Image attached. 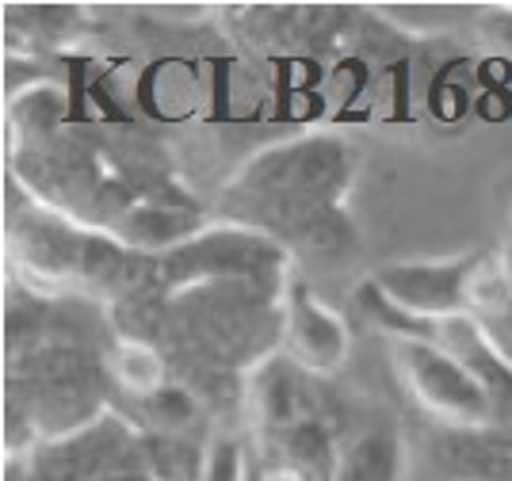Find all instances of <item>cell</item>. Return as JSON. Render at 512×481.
<instances>
[{"instance_id":"7a4b0ae2","label":"cell","mask_w":512,"mask_h":481,"mask_svg":"<svg viewBox=\"0 0 512 481\" xmlns=\"http://www.w3.org/2000/svg\"><path fill=\"white\" fill-rule=\"evenodd\" d=\"M348 153L333 138H299L291 146L264 149L234 180L241 207L264 214L272 226L318 222L329 203H337L348 180Z\"/></svg>"},{"instance_id":"3957f363","label":"cell","mask_w":512,"mask_h":481,"mask_svg":"<svg viewBox=\"0 0 512 481\" xmlns=\"http://www.w3.org/2000/svg\"><path fill=\"white\" fill-rule=\"evenodd\" d=\"M394 367L406 382L409 398L436 420L463 428V432H482V428L497 424L482 378L474 375L463 359L451 356L448 348L428 344V340H398Z\"/></svg>"},{"instance_id":"6da1fadb","label":"cell","mask_w":512,"mask_h":481,"mask_svg":"<svg viewBox=\"0 0 512 481\" xmlns=\"http://www.w3.org/2000/svg\"><path fill=\"white\" fill-rule=\"evenodd\" d=\"M16 245L27 283L50 294L123 291L138 275L130 245L107 237L104 230L77 226L50 207L27 214V222L16 226Z\"/></svg>"},{"instance_id":"52a82bcc","label":"cell","mask_w":512,"mask_h":481,"mask_svg":"<svg viewBox=\"0 0 512 481\" xmlns=\"http://www.w3.org/2000/svg\"><path fill=\"white\" fill-rule=\"evenodd\" d=\"M111 375L119 382V390L138 401H153L157 394H165V359L153 348L150 340L138 336H123L111 352Z\"/></svg>"},{"instance_id":"5b68a950","label":"cell","mask_w":512,"mask_h":481,"mask_svg":"<svg viewBox=\"0 0 512 481\" xmlns=\"http://www.w3.org/2000/svg\"><path fill=\"white\" fill-rule=\"evenodd\" d=\"M279 329H283L287 359L306 375H337L348 363V352H352L348 321L333 306H325L318 291L302 279L287 283Z\"/></svg>"},{"instance_id":"277c9868","label":"cell","mask_w":512,"mask_h":481,"mask_svg":"<svg viewBox=\"0 0 512 481\" xmlns=\"http://www.w3.org/2000/svg\"><path fill=\"white\" fill-rule=\"evenodd\" d=\"M474 268H478V252L444 256V260H390L367 275V287L398 314L448 321V317H470Z\"/></svg>"},{"instance_id":"8992f818","label":"cell","mask_w":512,"mask_h":481,"mask_svg":"<svg viewBox=\"0 0 512 481\" xmlns=\"http://www.w3.org/2000/svg\"><path fill=\"white\" fill-rule=\"evenodd\" d=\"M402 474H406V447L386 428L360 432L333 455L329 466V481H402Z\"/></svg>"}]
</instances>
